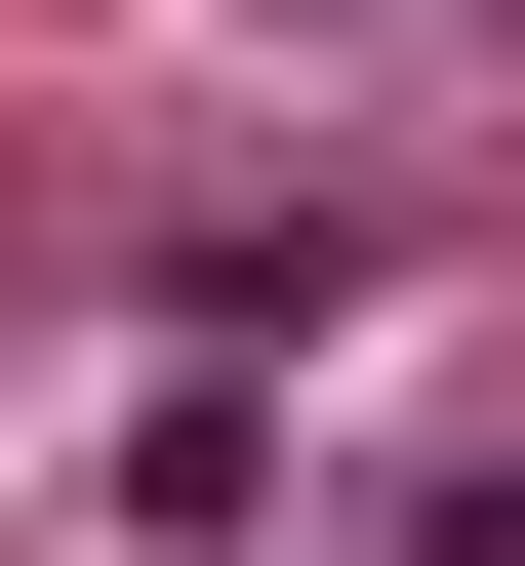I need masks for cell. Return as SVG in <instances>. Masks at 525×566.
<instances>
[]
</instances>
